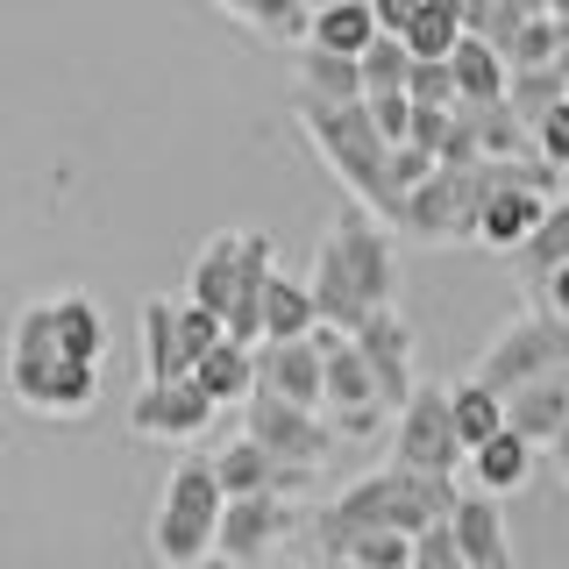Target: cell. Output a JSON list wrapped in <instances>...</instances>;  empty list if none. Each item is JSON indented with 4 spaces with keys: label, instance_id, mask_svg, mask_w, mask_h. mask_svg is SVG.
<instances>
[{
    "label": "cell",
    "instance_id": "42",
    "mask_svg": "<svg viewBox=\"0 0 569 569\" xmlns=\"http://www.w3.org/2000/svg\"><path fill=\"white\" fill-rule=\"evenodd\" d=\"M548 14H569V0H548Z\"/></svg>",
    "mask_w": 569,
    "mask_h": 569
},
{
    "label": "cell",
    "instance_id": "39",
    "mask_svg": "<svg viewBox=\"0 0 569 569\" xmlns=\"http://www.w3.org/2000/svg\"><path fill=\"white\" fill-rule=\"evenodd\" d=\"M370 8H378V29H399L406 36V22H413L420 0H370Z\"/></svg>",
    "mask_w": 569,
    "mask_h": 569
},
{
    "label": "cell",
    "instance_id": "2",
    "mask_svg": "<svg viewBox=\"0 0 569 569\" xmlns=\"http://www.w3.org/2000/svg\"><path fill=\"white\" fill-rule=\"evenodd\" d=\"M292 114H299V129H307V142L320 150V164L342 178L363 207H378L391 221V213H399V192H391V136L378 129L370 100H328V93L292 86Z\"/></svg>",
    "mask_w": 569,
    "mask_h": 569
},
{
    "label": "cell",
    "instance_id": "23",
    "mask_svg": "<svg viewBox=\"0 0 569 569\" xmlns=\"http://www.w3.org/2000/svg\"><path fill=\"white\" fill-rule=\"evenodd\" d=\"M313 328H320L313 278H284V271H271V284H263V342H284V335H313Z\"/></svg>",
    "mask_w": 569,
    "mask_h": 569
},
{
    "label": "cell",
    "instance_id": "10",
    "mask_svg": "<svg viewBox=\"0 0 569 569\" xmlns=\"http://www.w3.org/2000/svg\"><path fill=\"white\" fill-rule=\"evenodd\" d=\"M313 342L328 349V420L342 427V441H349V435H370V427L391 413L385 391H378V370H370V356L356 349V335L335 328V320H320Z\"/></svg>",
    "mask_w": 569,
    "mask_h": 569
},
{
    "label": "cell",
    "instance_id": "18",
    "mask_svg": "<svg viewBox=\"0 0 569 569\" xmlns=\"http://www.w3.org/2000/svg\"><path fill=\"white\" fill-rule=\"evenodd\" d=\"M449 64H456V93H462V100H506L512 58L491 43L485 29H462V43L449 50Z\"/></svg>",
    "mask_w": 569,
    "mask_h": 569
},
{
    "label": "cell",
    "instance_id": "24",
    "mask_svg": "<svg viewBox=\"0 0 569 569\" xmlns=\"http://www.w3.org/2000/svg\"><path fill=\"white\" fill-rule=\"evenodd\" d=\"M370 36H378V8H370V0H313L307 43H328V50H349V58H363Z\"/></svg>",
    "mask_w": 569,
    "mask_h": 569
},
{
    "label": "cell",
    "instance_id": "8",
    "mask_svg": "<svg viewBox=\"0 0 569 569\" xmlns=\"http://www.w3.org/2000/svg\"><path fill=\"white\" fill-rule=\"evenodd\" d=\"M320 242L342 257V271L356 278V292H363V307H391V292H399V249H391V221L378 207H363V200L342 207Z\"/></svg>",
    "mask_w": 569,
    "mask_h": 569
},
{
    "label": "cell",
    "instance_id": "11",
    "mask_svg": "<svg viewBox=\"0 0 569 569\" xmlns=\"http://www.w3.org/2000/svg\"><path fill=\"white\" fill-rule=\"evenodd\" d=\"M221 399H207V385L192 378H142V391L129 399V435L136 441H200Z\"/></svg>",
    "mask_w": 569,
    "mask_h": 569
},
{
    "label": "cell",
    "instance_id": "17",
    "mask_svg": "<svg viewBox=\"0 0 569 569\" xmlns=\"http://www.w3.org/2000/svg\"><path fill=\"white\" fill-rule=\"evenodd\" d=\"M456 541L470 569H512V541H506V512H498V491L477 485L470 498H456Z\"/></svg>",
    "mask_w": 569,
    "mask_h": 569
},
{
    "label": "cell",
    "instance_id": "16",
    "mask_svg": "<svg viewBox=\"0 0 569 569\" xmlns=\"http://www.w3.org/2000/svg\"><path fill=\"white\" fill-rule=\"evenodd\" d=\"M506 420L520 427L533 449H556V435L569 427V370H548V378H527L506 391Z\"/></svg>",
    "mask_w": 569,
    "mask_h": 569
},
{
    "label": "cell",
    "instance_id": "12",
    "mask_svg": "<svg viewBox=\"0 0 569 569\" xmlns=\"http://www.w3.org/2000/svg\"><path fill=\"white\" fill-rule=\"evenodd\" d=\"M292 527H299V506H292L284 491H236V498L221 506L213 556H221V562H263Z\"/></svg>",
    "mask_w": 569,
    "mask_h": 569
},
{
    "label": "cell",
    "instance_id": "26",
    "mask_svg": "<svg viewBox=\"0 0 569 569\" xmlns=\"http://www.w3.org/2000/svg\"><path fill=\"white\" fill-rule=\"evenodd\" d=\"M221 14H236L242 29H257V36H271V43H299L313 22V0H213Z\"/></svg>",
    "mask_w": 569,
    "mask_h": 569
},
{
    "label": "cell",
    "instance_id": "33",
    "mask_svg": "<svg viewBox=\"0 0 569 569\" xmlns=\"http://www.w3.org/2000/svg\"><path fill=\"white\" fill-rule=\"evenodd\" d=\"M406 71H413V50H406L399 29H378L363 50V93H385V86H406Z\"/></svg>",
    "mask_w": 569,
    "mask_h": 569
},
{
    "label": "cell",
    "instance_id": "38",
    "mask_svg": "<svg viewBox=\"0 0 569 569\" xmlns=\"http://www.w3.org/2000/svg\"><path fill=\"white\" fill-rule=\"evenodd\" d=\"M533 299H541V307H556V313H569V257H562L541 284H533Z\"/></svg>",
    "mask_w": 569,
    "mask_h": 569
},
{
    "label": "cell",
    "instance_id": "1",
    "mask_svg": "<svg viewBox=\"0 0 569 569\" xmlns=\"http://www.w3.org/2000/svg\"><path fill=\"white\" fill-rule=\"evenodd\" d=\"M456 498H462L456 477L413 470V462H385V470L356 477L349 491H335L328 506L313 512L320 556H342V541H349V533H363V527H406V533H420L427 520H449Z\"/></svg>",
    "mask_w": 569,
    "mask_h": 569
},
{
    "label": "cell",
    "instance_id": "40",
    "mask_svg": "<svg viewBox=\"0 0 569 569\" xmlns=\"http://www.w3.org/2000/svg\"><path fill=\"white\" fill-rule=\"evenodd\" d=\"M556 470H562V485H569V427L556 435Z\"/></svg>",
    "mask_w": 569,
    "mask_h": 569
},
{
    "label": "cell",
    "instance_id": "35",
    "mask_svg": "<svg viewBox=\"0 0 569 569\" xmlns=\"http://www.w3.org/2000/svg\"><path fill=\"white\" fill-rule=\"evenodd\" d=\"M406 93L427 100V107H456V64L449 58H413V71H406Z\"/></svg>",
    "mask_w": 569,
    "mask_h": 569
},
{
    "label": "cell",
    "instance_id": "28",
    "mask_svg": "<svg viewBox=\"0 0 569 569\" xmlns=\"http://www.w3.org/2000/svg\"><path fill=\"white\" fill-rule=\"evenodd\" d=\"M50 307H58V349L79 356V363H100V356H107V320H100L93 299H86V292H58Z\"/></svg>",
    "mask_w": 569,
    "mask_h": 569
},
{
    "label": "cell",
    "instance_id": "29",
    "mask_svg": "<svg viewBox=\"0 0 569 569\" xmlns=\"http://www.w3.org/2000/svg\"><path fill=\"white\" fill-rule=\"evenodd\" d=\"M512 257H520V271H527V284H541L548 271H556V263L569 257V192H556V200H548V213H541V228H533V236L512 249Z\"/></svg>",
    "mask_w": 569,
    "mask_h": 569
},
{
    "label": "cell",
    "instance_id": "13",
    "mask_svg": "<svg viewBox=\"0 0 569 569\" xmlns=\"http://www.w3.org/2000/svg\"><path fill=\"white\" fill-rule=\"evenodd\" d=\"M491 164V192H485V207H477V242L498 249V257H512L533 228H541V213H548V192H533L512 178V157H485Z\"/></svg>",
    "mask_w": 569,
    "mask_h": 569
},
{
    "label": "cell",
    "instance_id": "36",
    "mask_svg": "<svg viewBox=\"0 0 569 569\" xmlns=\"http://www.w3.org/2000/svg\"><path fill=\"white\" fill-rule=\"evenodd\" d=\"M435 164H441V157L427 150V142H413V136H406V142H391V192L406 200V192H413V186H420V178L435 171Z\"/></svg>",
    "mask_w": 569,
    "mask_h": 569
},
{
    "label": "cell",
    "instance_id": "14",
    "mask_svg": "<svg viewBox=\"0 0 569 569\" xmlns=\"http://www.w3.org/2000/svg\"><path fill=\"white\" fill-rule=\"evenodd\" d=\"M356 349L370 356V370H378V391H385V406L399 413L406 399H413V328L399 320V307H370L363 320H356Z\"/></svg>",
    "mask_w": 569,
    "mask_h": 569
},
{
    "label": "cell",
    "instance_id": "4",
    "mask_svg": "<svg viewBox=\"0 0 569 569\" xmlns=\"http://www.w3.org/2000/svg\"><path fill=\"white\" fill-rule=\"evenodd\" d=\"M485 192H491V164H485V157L462 164V171L456 164H435L399 200L391 228H406L413 242H477V207H485Z\"/></svg>",
    "mask_w": 569,
    "mask_h": 569
},
{
    "label": "cell",
    "instance_id": "21",
    "mask_svg": "<svg viewBox=\"0 0 569 569\" xmlns=\"http://www.w3.org/2000/svg\"><path fill=\"white\" fill-rule=\"evenodd\" d=\"M292 50H299L292 71H299V86H307V93L363 100V58H349V50H328V43H307V36H299Z\"/></svg>",
    "mask_w": 569,
    "mask_h": 569
},
{
    "label": "cell",
    "instance_id": "20",
    "mask_svg": "<svg viewBox=\"0 0 569 569\" xmlns=\"http://www.w3.org/2000/svg\"><path fill=\"white\" fill-rule=\"evenodd\" d=\"M192 378L207 385V399L221 406H242L249 391H257V342H236V335H221L200 363H192Z\"/></svg>",
    "mask_w": 569,
    "mask_h": 569
},
{
    "label": "cell",
    "instance_id": "32",
    "mask_svg": "<svg viewBox=\"0 0 569 569\" xmlns=\"http://www.w3.org/2000/svg\"><path fill=\"white\" fill-rule=\"evenodd\" d=\"M342 562L356 569H413V533L406 527H363L342 541Z\"/></svg>",
    "mask_w": 569,
    "mask_h": 569
},
{
    "label": "cell",
    "instance_id": "41",
    "mask_svg": "<svg viewBox=\"0 0 569 569\" xmlns=\"http://www.w3.org/2000/svg\"><path fill=\"white\" fill-rule=\"evenodd\" d=\"M556 64H569V14H562V58Z\"/></svg>",
    "mask_w": 569,
    "mask_h": 569
},
{
    "label": "cell",
    "instance_id": "7",
    "mask_svg": "<svg viewBox=\"0 0 569 569\" xmlns=\"http://www.w3.org/2000/svg\"><path fill=\"white\" fill-rule=\"evenodd\" d=\"M242 435H257L278 462H307V470H320V462L342 449V427L328 420V406L278 399V391H263V385L242 399Z\"/></svg>",
    "mask_w": 569,
    "mask_h": 569
},
{
    "label": "cell",
    "instance_id": "27",
    "mask_svg": "<svg viewBox=\"0 0 569 569\" xmlns=\"http://www.w3.org/2000/svg\"><path fill=\"white\" fill-rule=\"evenodd\" d=\"M313 299H320V320H335V328H349L356 335V320H363L370 307H363V292H356V278L342 271V257H335L328 242H320V257H313Z\"/></svg>",
    "mask_w": 569,
    "mask_h": 569
},
{
    "label": "cell",
    "instance_id": "31",
    "mask_svg": "<svg viewBox=\"0 0 569 569\" xmlns=\"http://www.w3.org/2000/svg\"><path fill=\"white\" fill-rule=\"evenodd\" d=\"M506 100L520 107V121L533 129V121H541L556 100H569V64H512V86H506Z\"/></svg>",
    "mask_w": 569,
    "mask_h": 569
},
{
    "label": "cell",
    "instance_id": "3",
    "mask_svg": "<svg viewBox=\"0 0 569 569\" xmlns=\"http://www.w3.org/2000/svg\"><path fill=\"white\" fill-rule=\"evenodd\" d=\"M221 506L228 485L213 470V456H178L164 491H157V520H150V556L171 569H192L213 556V533H221Z\"/></svg>",
    "mask_w": 569,
    "mask_h": 569
},
{
    "label": "cell",
    "instance_id": "37",
    "mask_svg": "<svg viewBox=\"0 0 569 569\" xmlns=\"http://www.w3.org/2000/svg\"><path fill=\"white\" fill-rule=\"evenodd\" d=\"M533 150H541L548 164H562V171H569V100H556L541 121H533Z\"/></svg>",
    "mask_w": 569,
    "mask_h": 569
},
{
    "label": "cell",
    "instance_id": "6",
    "mask_svg": "<svg viewBox=\"0 0 569 569\" xmlns=\"http://www.w3.org/2000/svg\"><path fill=\"white\" fill-rule=\"evenodd\" d=\"M8 399L43 420H86L100 399V363H79L64 349H29L8 356Z\"/></svg>",
    "mask_w": 569,
    "mask_h": 569
},
{
    "label": "cell",
    "instance_id": "30",
    "mask_svg": "<svg viewBox=\"0 0 569 569\" xmlns=\"http://www.w3.org/2000/svg\"><path fill=\"white\" fill-rule=\"evenodd\" d=\"M462 8L456 0H420L413 8V22H406V50H413V58H449V50L462 43Z\"/></svg>",
    "mask_w": 569,
    "mask_h": 569
},
{
    "label": "cell",
    "instance_id": "22",
    "mask_svg": "<svg viewBox=\"0 0 569 569\" xmlns=\"http://www.w3.org/2000/svg\"><path fill=\"white\" fill-rule=\"evenodd\" d=\"M192 356L178 342V299H142V378H186Z\"/></svg>",
    "mask_w": 569,
    "mask_h": 569
},
{
    "label": "cell",
    "instance_id": "19",
    "mask_svg": "<svg viewBox=\"0 0 569 569\" xmlns=\"http://www.w3.org/2000/svg\"><path fill=\"white\" fill-rule=\"evenodd\" d=\"M470 477H477L485 491H498V498H506V491H520L527 477H533V441H527L520 427L506 420L491 441H477V449H470Z\"/></svg>",
    "mask_w": 569,
    "mask_h": 569
},
{
    "label": "cell",
    "instance_id": "25",
    "mask_svg": "<svg viewBox=\"0 0 569 569\" xmlns=\"http://www.w3.org/2000/svg\"><path fill=\"white\" fill-rule=\"evenodd\" d=\"M449 406H456V435H462V449H477V441H491L498 427H506V391L485 385L470 370L462 385H449Z\"/></svg>",
    "mask_w": 569,
    "mask_h": 569
},
{
    "label": "cell",
    "instance_id": "15",
    "mask_svg": "<svg viewBox=\"0 0 569 569\" xmlns=\"http://www.w3.org/2000/svg\"><path fill=\"white\" fill-rule=\"evenodd\" d=\"M257 385L299 406H328V349L313 335H284V342H257Z\"/></svg>",
    "mask_w": 569,
    "mask_h": 569
},
{
    "label": "cell",
    "instance_id": "9",
    "mask_svg": "<svg viewBox=\"0 0 569 569\" xmlns=\"http://www.w3.org/2000/svg\"><path fill=\"white\" fill-rule=\"evenodd\" d=\"M391 420H399V427H391V462L441 470V477H456L462 462H470V449H462V435H456L449 385H413V399H406Z\"/></svg>",
    "mask_w": 569,
    "mask_h": 569
},
{
    "label": "cell",
    "instance_id": "5",
    "mask_svg": "<svg viewBox=\"0 0 569 569\" xmlns=\"http://www.w3.org/2000/svg\"><path fill=\"white\" fill-rule=\"evenodd\" d=\"M548 370H569V313H556V307L533 299L527 313H512L506 328L485 342L477 378L498 385V391H512V385H527V378H548Z\"/></svg>",
    "mask_w": 569,
    "mask_h": 569
},
{
    "label": "cell",
    "instance_id": "34",
    "mask_svg": "<svg viewBox=\"0 0 569 569\" xmlns=\"http://www.w3.org/2000/svg\"><path fill=\"white\" fill-rule=\"evenodd\" d=\"M413 569H470L462 562V541H456V520H427L413 533Z\"/></svg>",
    "mask_w": 569,
    "mask_h": 569
}]
</instances>
